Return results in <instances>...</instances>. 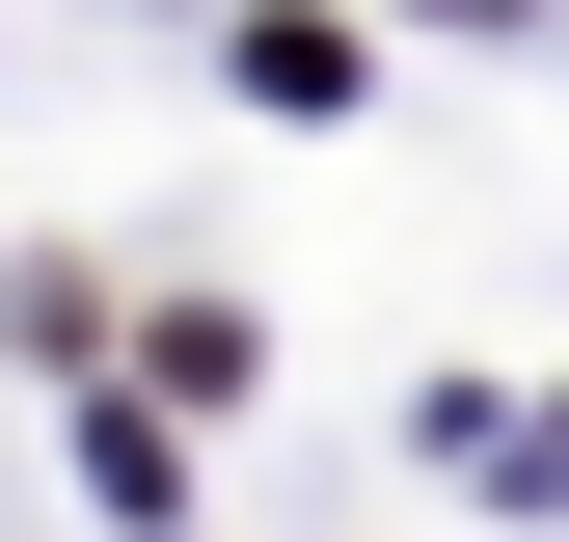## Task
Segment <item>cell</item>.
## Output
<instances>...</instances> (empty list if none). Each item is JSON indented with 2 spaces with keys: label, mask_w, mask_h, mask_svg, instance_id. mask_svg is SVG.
Listing matches in <instances>:
<instances>
[{
  "label": "cell",
  "mask_w": 569,
  "mask_h": 542,
  "mask_svg": "<svg viewBox=\"0 0 569 542\" xmlns=\"http://www.w3.org/2000/svg\"><path fill=\"white\" fill-rule=\"evenodd\" d=\"M461 28H488V0H461Z\"/></svg>",
  "instance_id": "6da1fadb"
}]
</instances>
